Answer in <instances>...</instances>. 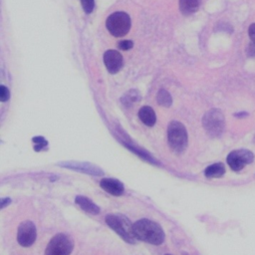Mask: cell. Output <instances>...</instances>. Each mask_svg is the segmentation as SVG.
<instances>
[{"label":"cell","instance_id":"cell-1","mask_svg":"<svg viewBox=\"0 0 255 255\" xmlns=\"http://www.w3.org/2000/svg\"><path fill=\"white\" fill-rule=\"evenodd\" d=\"M133 233L137 240L152 245H160L165 239L162 227L155 221L147 218H141L133 223Z\"/></svg>","mask_w":255,"mask_h":255},{"label":"cell","instance_id":"cell-2","mask_svg":"<svg viewBox=\"0 0 255 255\" xmlns=\"http://www.w3.org/2000/svg\"><path fill=\"white\" fill-rule=\"evenodd\" d=\"M107 225L120 235L126 242L135 244L137 239L133 233V223L124 214H108L105 218Z\"/></svg>","mask_w":255,"mask_h":255},{"label":"cell","instance_id":"cell-3","mask_svg":"<svg viewBox=\"0 0 255 255\" xmlns=\"http://www.w3.org/2000/svg\"><path fill=\"white\" fill-rule=\"evenodd\" d=\"M167 141L169 147L175 153L185 151L188 143L187 130L183 124L178 121H171L167 127Z\"/></svg>","mask_w":255,"mask_h":255},{"label":"cell","instance_id":"cell-4","mask_svg":"<svg viewBox=\"0 0 255 255\" xmlns=\"http://www.w3.org/2000/svg\"><path fill=\"white\" fill-rule=\"evenodd\" d=\"M202 126L209 136H220L225 128V119L222 112L218 109H211L206 112L202 118Z\"/></svg>","mask_w":255,"mask_h":255},{"label":"cell","instance_id":"cell-5","mask_svg":"<svg viewBox=\"0 0 255 255\" xmlns=\"http://www.w3.org/2000/svg\"><path fill=\"white\" fill-rule=\"evenodd\" d=\"M130 18L129 15L123 11H117L112 13L106 20V27L108 31L117 38L123 37L130 29Z\"/></svg>","mask_w":255,"mask_h":255},{"label":"cell","instance_id":"cell-6","mask_svg":"<svg viewBox=\"0 0 255 255\" xmlns=\"http://www.w3.org/2000/svg\"><path fill=\"white\" fill-rule=\"evenodd\" d=\"M74 249V240L65 233L52 237L45 249V255H70Z\"/></svg>","mask_w":255,"mask_h":255},{"label":"cell","instance_id":"cell-7","mask_svg":"<svg viewBox=\"0 0 255 255\" xmlns=\"http://www.w3.org/2000/svg\"><path fill=\"white\" fill-rule=\"evenodd\" d=\"M254 153L249 149H235L228 153L226 157L227 164L234 171H239L243 169L247 164L254 161Z\"/></svg>","mask_w":255,"mask_h":255},{"label":"cell","instance_id":"cell-8","mask_svg":"<svg viewBox=\"0 0 255 255\" xmlns=\"http://www.w3.org/2000/svg\"><path fill=\"white\" fill-rule=\"evenodd\" d=\"M59 166L67 169H72L78 172L86 173L93 176H101L104 175V170L96 164L84 161H76V160H67V161H60L57 163Z\"/></svg>","mask_w":255,"mask_h":255},{"label":"cell","instance_id":"cell-9","mask_svg":"<svg viewBox=\"0 0 255 255\" xmlns=\"http://www.w3.org/2000/svg\"><path fill=\"white\" fill-rule=\"evenodd\" d=\"M37 238V229L34 222L25 220L21 222L17 230V242L23 247L31 246Z\"/></svg>","mask_w":255,"mask_h":255},{"label":"cell","instance_id":"cell-10","mask_svg":"<svg viewBox=\"0 0 255 255\" xmlns=\"http://www.w3.org/2000/svg\"><path fill=\"white\" fill-rule=\"evenodd\" d=\"M103 60L107 70L111 74H117L122 69L123 63H124L122 54L117 50L106 51L104 54Z\"/></svg>","mask_w":255,"mask_h":255},{"label":"cell","instance_id":"cell-11","mask_svg":"<svg viewBox=\"0 0 255 255\" xmlns=\"http://www.w3.org/2000/svg\"><path fill=\"white\" fill-rule=\"evenodd\" d=\"M100 186L106 192H108L109 194H112L114 196H121L124 194V191H125L124 183L117 178L104 177L100 181Z\"/></svg>","mask_w":255,"mask_h":255},{"label":"cell","instance_id":"cell-12","mask_svg":"<svg viewBox=\"0 0 255 255\" xmlns=\"http://www.w3.org/2000/svg\"><path fill=\"white\" fill-rule=\"evenodd\" d=\"M123 144L128 148L131 152L135 153L137 156H139L142 160H145L147 161L148 163H151V164H154V165H160V162H158L147 150L141 148L140 146L136 145L135 143H131V142H128V141H126V140H122Z\"/></svg>","mask_w":255,"mask_h":255},{"label":"cell","instance_id":"cell-13","mask_svg":"<svg viewBox=\"0 0 255 255\" xmlns=\"http://www.w3.org/2000/svg\"><path fill=\"white\" fill-rule=\"evenodd\" d=\"M75 203L85 212L93 214V215H97L100 213L101 209L100 207L94 203L90 198L84 196V195H77L75 198Z\"/></svg>","mask_w":255,"mask_h":255},{"label":"cell","instance_id":"cell-14","mask_svg":"<svg viewBox=\"0 0 255 255\" xmlns=\"http://www.w3.org/2000/svg\"><path fill=\"white\" fill-rule=\"evenodd\" d=\"M138 119L147 127H153L156 122V115L149 106H143L138 111Z\"/></svg>","mask_w":255,"mask_h":255},{"label":"cell","instance_id":"cell-15","mask_svg":"<svg viewBox=\"0 0 255 255\" xmlns=\"http://www.w3.org/2000/svg\"><path fill=\"white\" fill-rule=\"evenodd\" d=\"M225 174V165L222 162H215L204 169V175L207 178H219Z\"/></svg>","mask_w":255,"mask_h":255},{"label":"cell","instance_id":"cell-16","mask_svg":"<svg viewBox=\"0 0 255 255\" xmlns=\"http://www.w3.org/2000/svg\"><path fill=\"white\" fill-rule=\"evenodd\" d=\"M201 0H179V10L183 15H190L199 9Z\"/></svg>","mask_w":255,"mask_h":255},{"label":"cell","instance_id":"cell-17","mask_svg":"<svg viewBox=\"0 0 255 255\" xmlns=\"http://www.w3.org/2000/svg\"><path fill=\"white\" fill-rule=\"evenodd\" d=\"M122 103L126 107H130L131 105L138 103L140 101V95L136 90H129L124 97L121 99Z\"/></svg>","mask_w":255,"mask_h":255},{"label":"cell","instance_id":"cell-18","mask_svg":"<svg viewBox=\"0 0 255 255\" xmlns=\"http://www.w3.org/2000/svg\"><path fill=\"white\" fill-rule=\"evenodd\" d=\"M156 102L158 103V105H160L162 107H165V108H168L172 104V98L166 90L160 89L157 92V95H156Z\"/></svg>","mask_w":255,"mask_h":255},{"label":"cell","instance_id":"cell-19","mask_svg":"<svg viewBox=\"0 0 255 255\" xmlns=\"http://www.w3.org/2000/svg\"><path fill=\"white\" fill-rule=\"evenodd\" d=\"M32 141L34 142V149L35 151H41L45 149L48 145V140L45 139L44 136L42 135H37L32 138Z\"/></svg>","mask_w":255,"mask_h":255},{"label":"cell","instance_id":"cell-20","mask_svg":"<svg viewBox=\"0 0 255 255\" xmlns=\"http://www.w3.org/2000/svg\"><path fill=\"white\" fill-rule=\"evenodd\" d=\"M81 1V5L83 10L85 11V13L90 14L93 12L94 8H95V0H80Z\"/></svg>","mask_w":255,"mask_h":255},{"label":"cell","instance_id":"cell-21","mask_svg":"<svg viewBox=\"0 0 255 255\" xmlns=\"http://www.w3.org/2000/svg\"><path fill=\"white\" fill-rule=\"evenodd\" d=\"M10 98V91L7 87L4 85L0 86V101L1 102H6Z\"/></svg>","mask_w":255,"mask_h":255},{"label":"cell","instance_id":"cell-22","mask_svg":"<svg viewBox=\"0 0 255 255\" xmlns=\"http://www.w3.org/2000/svg\"><path fill=\"white\" fill-rule=\"evenodd\" d=\"M118 46L122 50H130L133 47V42L131 40H122L118 43Z\"/></svg>","mask_w":255,"mask_h":255},{"label":"cell","instance_id":"cell-23","mask_svg":"<svg viewBox=\"0 0 255 255\" xmlns=\"http://www.w3.org/2000/svg\"><path fill=\"white\" fill-rule=\"evenodd\" d=\"M248 34H249V38L251 39L252 43L255 44V23H253V24H251V25L249 26Z\"/></svg>","mask_w":255,"mask_h":255},{"label":"cell","instance_id":"cell-24","mask_svg":"<svg viewBox=\"0 0 255 255\" xmlns=\"http://www.w3.org/2000/svg\"><path fill=\"white\" fill-rule=\"evenodd\" d=\"M11 203V198L9 197H3L1 198V208H5Z\"/></svg>","mask_w":255,"mask_h":255},{"label":"cell","instance_id":"cell-25","mask_svg":"<svg viewBox=\"0 0 255 255\" xmlns=\"http://www.w3.org/2000/svg\"><path fill=\"white\" fill-rule=\"evenodd\" d=\"M247 52H248V55H249V56L255 57V44H253V43H252V45H250V46H249V48H248Z\"/></svg>","mask_w":255,"mask_h":255},{"label":"cell","instance_id":"cell-26","mask_svg":"<svg viewBox=\"0 0 255 255\" xmlns=\"http://www.w3.org/2000/svg\"><path fill=\"white\" fill-rule=\"evenodd\" d=\"M235 117L237 118H244V117H247L248 114L246 112H241V113H237V114H234Z\"/></svg>","mask_w":255,"mask_h":255},{"label":"cell","instance_id":"cell-27","mask_svg":"<svg viewBox=\"0 0 255 255\" xmlns=\"http://www.w3.org/2000/svg\"><path fill=\"white\" fill-rule=\"evenodd\" d=\"M165 255H171V254H165Z\"/></svg>","mask_w":255,"mask_h":255}]
</instances>
